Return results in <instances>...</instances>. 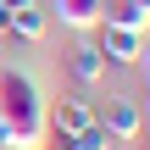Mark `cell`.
<instances>
[{
	"label": "cell",
	"instance_id": "cell-6",
	"mask_svg": "<svg viewBox=\"0 0 150 150\" xmlns=\"http://www.w3.org/2000/svg\"><path fill=\"white\" fill-rule=\"evenodd\" d=\"M67 72H72L78 89H95V83L106 78V56H100V45H95V39H78L72 56H67Z\"/></svg>",
	"mask_w": 150,
	"mask_h": 150
},
{
	"label": "cell",
	"instance_id": "cell-1",
	"mask_svg": "<svg viewBox=\"0 0 150 150\" xmlns=\"http://www.w3.org/2000/svg\"><path fill=\"white\" fill-rule=\"evenodd\" d=\"M45 111L50 100L39 95V83L22 72V67H0V128H11L17 150H39L45 145Z\"/></svg>",
	"mask_w": 150,
	"mask_h": 150
},
{
	"label": "cell",
	"instance_id": "cell-8",
	"mask_svg": "<svg viewBox=\"0 0 150 150\" xmlns=\"http://www.w3.org/2000/svg\"><path fill=\"white\" fill-rule=\"evenodd\" d=\"M0 150H17V139H11V128H0Z\"/></svg>",
	"mask_w": 150,
	"mask_h": 150
},
{
	"label": "cell",
	"instance_id": "cell-3",
	"mask_svg": "<svg viewBox=\"0 0 150 150\" xmlns=\"http://www.w3.org/2000/svg\"><path fill=\"white\" fill-rule=\"evenodd\" d=\"M45 128H50V134H67V139L83 134V128H95V100H89L83 89H78V95H61V100L45 111Z\"/></svg>",
	"mask_w": 150,
	"mask_h": 150
},
{
	"label": "cell",
	"instance_id": "cell-2",
	"mask_svg": "<svg viewBox=\"0 0 150 150\" xmlns=\"http://www.w3.org/2000/svg\"><path fill=\"white\" fill-rule=\"evenodd\" d=\"M95 122L111 134V139H139L145 128V106L134 95H106V106H95Z\"/></svg>",
	"mask_w": 150,
	"mask_h": 150
},
{
	"label": "cell",
	"instance_id": "cell-5",
	"mask_svg": "<svg viewBox=\"0 0 150 150\" xmlns=\"http://www.w3.org/2000/svg\"><path fill=\"white\" fill-rule=\"evenodd\" d=\"M45 33H50V6H45V0H22V6L11 11V28H6V39L39 45Z\"/></svg>",
	"mask_w": 150,
	"mask_h": 150
},
{
	"label": "cell",
	"instance_id": "cell-7",
	"mask_svg": "<svg viewBox=\"0 0 150 150\" xmlns=\"http://www.w3.org/2000/svg\"><path fill=\"white\" fill-rule=\"evenodd\" d=\"M50 17H61V28L89 33V28L100 22V0H50Z\"/></svg>",
	"mask_w": 150,
	"mask_h": 150
},
{
	"label": "cell",
	"instance_id": "cell-4",
	"mask_svg": "<svg viewBox=\"0 0 150 150\" xmlns=\"http://www.w3.org/2000/svg\"><path fill=\"white\" fill-rule=\"evenodd\" d=\"M100 56H106V67H139V56H145V33H134V28H100Z\"/></svg>",
	"mask_w": 150,
	"mask_h": 150
},
{
	"label": "cell",
	"instance_id": "cell-9",
	"mask_svg": "<svg viewBox=\"0 0 150 150\" xmlns=\"http://www.w3.org/2000/svg\"><path fill=\"white\" fill-rule=\"evenodd\" d=\"M139 67H145V72H150V56H139Z\"/></svg>",
	"mask_w": 150,
	"mask_h": 150
}]
</instances>
